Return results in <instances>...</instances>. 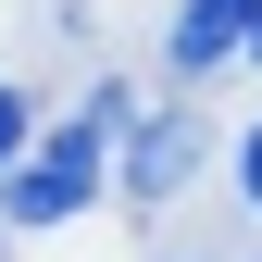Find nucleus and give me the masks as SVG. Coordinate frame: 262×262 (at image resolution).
<instances>
[{
	"label": "nucleus",
	"mask_w": 262,
	"mask_h": 262,
	"mask_svg": "<svg viewBox=\"0 0 262 262\" xmlns=\"http://www.w3.org/2000/svg\"><path fill=\"white\" fill-rule=\"evenodd\" d=\"M125 138H138V113H125V88H100L50 150H25L13 175H0V225H75L88 200H100V162H113Z\"/></svg>",
	"instance_id": "1"
},
{
	"label": "nucleus",
	"mask_w": 262,
	"mask_h": 262,
	"mask_svg": "<svg viewBox=\"0 0 262 262\" xmlns=\"http://www.w3.org/2000/svg\"><path fill=\"white\" fill-rule=\"evenodd\" d=\"M200 150H212V125H200V100H162L138 138H125V212H162L187 175H200Z\"/></svg>",
	"instance_id": "2"
},
{
	"label": "nucleus",
	"mask_w": 262,
	"mask_h": 262,
	"mask_svg": "<svg viewBox=\"0 0 262 262\" xmlns=\"http://www.w3.org/2000/svg\"><path fill=\"white\" fill-rule=\"evenodd\" d=\"M262 38V0H175V38H162V50H175V75H212V62H237Z\"/></svg>",
	"instance_id": "3"
},
{
	"label": "nucleus",
	"mask_w": 262,
	"mask_h": 262,
	"mask_svg": "<svg viewBox=\"0 0 262 262\" xmlns=\"http://www.w3.org/2000/svg\"><path fill=\"white\" fill-rule=\"evenodd\" d=\"M25 138H38V113H25V88H0V175L25 162Z\"/></svg>",
	"instance_id": "4"
},
{
	"label": "nucleus",
	"mask_w": 262,
	"mask_h": 262,
	"mask_svg": "<svg viewBox=\"0 0 262 262\" xmlns=\"http://www.w3.org/2000/svg\"><path fill=\"white\" fill-rule=\"evenodd\" d=\"M237 187H250V212H262V125H250V150H237Z\"/></svg>",
	"instance_id": "5"
},
{
	"label": "nucleus",
	"mask_w": 262,
	"mask_h": 262,
	"mask_svg": "<svg viewBox=\"0 0 262 262\" xmlns=\"http://www.w3.org/2000/svg\"><path fill=\"white\" fill-rule=\"evenodd\" d=\"M250 50H262V38H250Z\"/></svg>",
	"instance_id": "6"
}]
</instances>
